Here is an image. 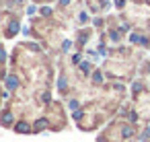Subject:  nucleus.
I'll return each instance as SVG.
<instances>
[{
    "mask_svg": "<svg viewBox=\"0 0 150 142\" xmlns=\"http://www.w3.org/2000/svg\"><path fill=\"white\" fill-rule=\"evenodd\" d=\"M37 128H45V119H39L37 121Z\"/></svg>",
    "mask_w": 150,
    "mask_h": 142,
    "instance_id": "3",
    "label": "nucleus"
},
{
    "mask_svg": "<svg viewBox=\"0 0 150 142\" xmlns=\"http://www.w3.org/2000/svg\"><path fill=\"white\" fill-rule=\"evenodd\" d=\"M17 130H19V132H29V126H27V124H19Z\"/></svg>",
    "mask_w": 150,
    "mask_h": 142,
    "instance_id": "2",
    "label": "nucleus"
},
{
    "mask_svg": "<svg viewBox=\"0 0 150 142\" xmlns=\"http://www.w3.org/2000/svg\"><path fill=\"white\" fill-rule=\"evenodd\" d=\"M6 84H8V89H15V87H17V78H15V76H8V78H6Z\"/></svg>",
    "mask_w": 150,
    "mask_h": 142,
    "instance_id": "1",
    "label": "nucleus"
}]
</instances>
